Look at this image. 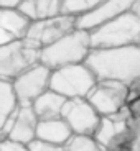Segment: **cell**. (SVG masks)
I'll return each mask as SVG.
<instances>
[{
  "label": "cell",
  "mask_w": 140,
  "mask_h": 151,
  "mask_svg": "<svg viewBox=\"0 0 140 151\" xmlns=\"http://www.w3.org/2000/svg\"><path fill=\"white\" fill-rule=\"evenodd\" d=\"M97 79L133 84L140 81V45L117 48H92L84 61Z\"/></svg>",
  "instance_id": "cell-1"
},
{
  "label": "cell",
  "mask_w": 140,
  "mask_h": 151,
  "mask_svg": "<svg viewBox=\"0 0 140 151\" xmlns=\"http://www.w3.org/2000/svg\"><path fill=\"white\" fill-rule=\"evenodd\" d=\"M94 138L106 151H140V122L125 107L101 117Z\"/></svg>",
  "instance_id": "cell-2"
},
{
  "label": "cell",
  "mask_w": 140,
  "mask_h": 151,
  "mask_svg": "<svg viewBox=\"0 0 140 151\" xmlns=\"http://www.w3.org/2000/svg\"><path fill=\"white\" fill-rule=\"evenodd\" d=\"M91 33L89 30L74 28L56 40L54 43L41 48V63L51 71L68 64L84 63L87 54L91 53Z\"/></svg>",
  "instance_id": "cell-3"
},
{
  "label": "cell",
  "mask_w": 140,
  "mask_h": 151,
  "mask_svg": "<svg viewBox=\"0 0 140 151\" xmlns=\"http://www.w3.org/2000/svg\"><path fill=\"white\" fill-rule=\"evenodd\" d=\"M92 48H117V46L140 45V17L133 10H129L92 28Z\"/></svg>",
  "instance_id": "cell-4"
},
{
  "label": "cell",
  "mask_w": 140,
  "mask_h": 151,
  "mask_svg": "<svg viewBox=\"0 0 140 151\" xmlns=\"http://www.w3.org/2000/svg\"><path fill=\"white\" fill-rule=\"evenodd\" d=\"M38 63H41V46L28 36L0 46V79L13 81Z\"/></svg>",
  "instance_id": "cell-5"
},
{
  "label": "cell",
  "mask_w": 140,
  "mask_h": 151,
  "mask_svg": "<svg viewBox=\"0 0 140 151\" xmlns=\"http://www.w3.org/2000/svg\"><path fill=\"white\" fill-rule=\"evenodd\" d=\"M97 82V77L86 63H76L58 68L51 71L49 89L59 92L66 99L87 97L92 87Z\"/></svg>",
  "instance_id": "cell-6"
},
{
  "label": "cell",
  "mask_w": 140,
  "mask_h": 151,
  "mask_svg": "<svg viewBox=\"0 0 140 151\" xmlns=\"http://www.w3.org/2000/svg\"><path fill=\"white\" fill-rule=\"evenodd\" d=\"M130 89L127 84L112 79H97L87 95V100L101 115H112L124 110L129 104Z\"/></svg>",
  "instance_id": "cell-7"
},
{
  "label": "cell",
  "mask_w": 140,
  "mask_h": 151,
  "mask_svg": "<svg viewBox=\"0 0 140 151\" xmlns=\"http://www.w3.org/2000/svg\"><path fill=\"white\" fill-rule=\"evenodd\" d=\"M61 117L68 122L74 135H94L102 115L94 109L87 97H74L66 100Z\"/></svg>",
  "instance_id": "cell-8"
},
{
  "label": "cell",
  "mask_w": 140,
  "mask_h": 151,
  "mask_svg": "<svg viewBox=\"0 0 140 151\" xmlns=\"http://www.w3.org/2000/svg\"><path fill=\"white\" fill-rule=\"evenodd\" d=\"M49 82H51V69L43 63H38L36 66L30 68L12 81L17 100L23 105L33 104L35 99L49 89Z\"/></svg>",
  "instance_id": "cell-9"
},
{
  "label": "cell",
  "mask_w": 140,
  "mask_h": 151,
  "mask_svg": "<svg viewBox=\"0 0 140 151\" xmlns=\"http://www.w3.org/2000/svg\"><path fill=\"white\" fill-rule=\"evenodd\" d=\"M76 18L78 17L74 15L61 13V15H56V17L35 20V22H31L30 28H28L27 36L31 38L33 41H36L41 48L48 46L51 43H54L56 40L63 38L65 35H68L74 28H78Z\"/></svg>",
  "instance_id": "cell-10"
},
{
  "label": "cell",
  "mask_w": 140,
  "mask_h": 151,
  "mask_svg": "<svg viewBox=\"0 0 140 151\" xmlns=\"http://www.w3.org/2000/svg\"><path fill=\"white\" fill-rule=\"evenodd\" d=\"M38 115L35 113L33 105H23L18 104L17 110L13 112L12 118L8 120L0 140L10 138V140L20 141V143L30 145L36 138V128H38Z\"/></svg>",
  "instance_id": "cell-11"
},
{
  "label": "cell",
  "mask_w": 140,
  "mask_h": 151,
  "mask_svg": "<svg viewBox=\"0 0 140 151\" xmlns=\"http://www.w3.org/2000/svg\"><path fill=\"white\" fill-rule=\"evenodd\" d=\"M135 2L137 0H104L102 4H99L94 10L78 17L76 18V25H78V28L91 31L92 28L122 15L125 12L132 10Z\"/></svg>",
  "instance_id": "cell-12"
},
{
  "label": "cell",
  "mask_w": 140,
  "mask_h": 151,
  "mask_svg": "<svg viewBox=\"0 0 140 151\" xmlns=\"http://www.w3.org/2000/svg\"><path fill=\"white\" fill-rule=\"evenodd\" d=\"M74 135L71 127L63 117L49 118V120H40L36 128V138L49 141L56 145H66L68 140Z\"/></svg>",
  "instance_id": "cell-13"
},
{
  "label": "cell",
  "mask_w": 140,
  "mask_h": 151,
  "mask_svg": "<svg viewBox=\"0 0 140 151\" xmlns=\"http://www.w3.org/2000/svg\"><path fill=\"white\" fill-rule=\"evenodd\" d=\"M68 99L65 95H61L59 92L48 89L43 92L40 97L33 100V110L38 115L40 120H49V118H59L63 113V107H65Z\"/></svg>",
  "instance_id": "cell-14"
},
{
  "label": "cell",
  "mask_w": 140,
  "mask_h": 151,
  "mask_svg": "<svg viewBox=\"0 0 140 151\" xmlns=\"http://www.w3.org/2000/svg\"><path fill=\"white\" fill-rule=\"evenodd\" d=\"M31 20L18 8H0V27L10 31L15 38L27 36Z\"/></svg>",
  "instance_id": "cell-15"
},
{
  "label": "cell",
  "mask_w": 140,
  "mask_h": 151,
  "mask_svg": "<svg viewBox=\"0 0 140 151\" xmlns=\"http://www.w3.org/2000/svg\"><path fill=\"white\" fill-rule=\"evenodd\" d=\"M17 107H18V100H17L12 81L0 79V136Z\"/></svg>",
  "instance_id": "cell-16"
},
{
  "label": "cell",
  "mask_w": 140,
  "mask_h": 151,
  "mask_svg": "<svg viewBox=\"0 0 140 151\" xmlns=\"http://www.w3.org/2000/svg\"><path fill=\"white\" fill-rule=\"evenodd\" d=\"M65 146L66 151H106L94 135H73Z\"/></svg>",
  "instance_id": "cell-17"
},
{
  "label": "cell",
  "mask_w": 140,
  "mask_h": 151,
  "mask_svg": "<svg viewBox=\"0 0 140 151\" xmlns=\"http://www.w3.org/2000/svg\"><path fill=\"white\" fill-rule=\"evenodd\" d=\"M104 0H63V13L79 17L94 10Z\"/></svg>",
  "instance_id": "cell-18"
},
{
  "label": "cell",
  "mask_w": 140,
  "mask_h": 151,
  "mask_svg": "<svg viewBox=\"0 0 140 151\" xmlns=\"http://www.w3.org/2000/svg\"><path fill=\"white\" fill-rule=\"evenodd\" d=\"M36 4V20L56 17L63 13V0H35Z\"/></svg>",
  "instance_id": "cell-19"
},
{
  "label": "cell",
  "mask_w": 140,
  "mask_h": 151,
  "mask_svg": "<svg viewBox=\"0 0 140 151\" xmlns=\"http://www.w3.org/2000/svg\"><path fill=\"white\" fill-rule=\"evenodd\" d=\"M30 151H66L65 145H56V143H49V141L40 140L35 138L30 145H28Z\"/></svg>",
  "instance_id": "cell-20"
},
{
  "label": "cell",
  "mask_w": 140,
  "mask_h": 151,
  "mask_svg": "<svg viewBox=\"0 0 140 151\" xmlns=\"http://www.w3.org/2000/svg\"><path fill=\"white\" fill-rule=\"evenodd\" d=\"M0 151H30V148L25 143L10 140V138H4V140H0Z\"/></svg>",
  "instance_id": "cell-21"
},
{
  "label": "cell",
  "mask_w": 140,
  "mask_h": 151,
  "mask_svg": "<svg viewBox=\"0 0 140 151\" xmlns=\"http://www.w3.org/2000/svg\"><path fill=\"white\" fill-rule=\"evenodd\" d=\"M18 10L22 12V13H25L31 22H35V20L38 18V17H36V4H35V0H22V4L18 5Z\"/></svg>",
  "instance_id": "cell-22"
},
{
  "label": "cell",
  "mask_w": 140,
  "mask_h": 151,
  "mask_svg": "<svg viewBox=\"0 0 140 151\" xmlns=\"http://www.w3.org/2000/svg\"><path fill=\"white\" fill-rule=\"evenodd\" d=\"M12 40H15V36H13L10 31H7L5 28L0 27V46L5 45V43H8V41H12Z\"/></svg>",
  "instance_id": "cell-23"
},
{
  "label": "cell",
  "mask_w": 140,
  "mask_h": 151,
  "mask_svg": "<svg viewBox=\"0 0 140 151\" xmlns=\"http://www.w3.org/2000/svg\"><path fill=\"white\" fill-rule=\"evenodd\" d=\"M22 0H0V8H18Z\"/></svg>",
  "instance_id": "cell-24"
},
{
  "label": "cell",
  "mask_w": 140,
  "mask_h": 151,
  "mask_svg": "<svg viewBox=\"0 0 140 151\" xmlns=\"http://www.w3.org/2000/svg\"><path fill=\"white\" fill-rule=\"evenodd\" d=\"M132 10H133V12H135V13H137V15H139V17H140V0H137L135 4H133V7H132Z\"/></svg>",
  "instance_id": "cell-25"
}]
</instances>
